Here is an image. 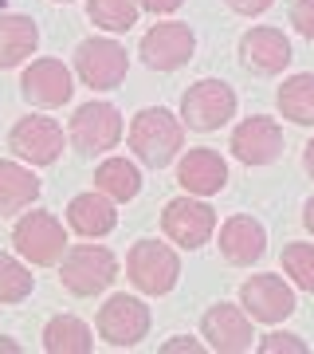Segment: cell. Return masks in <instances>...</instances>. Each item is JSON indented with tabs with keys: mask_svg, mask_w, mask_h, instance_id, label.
<instances>
[{
	"mask_svg": "<svg viewBox=\"0 0 314 354\" xmlns=\"http://www.w3.org/2000/svg\"><path fill=\"white\" fill-rule=\"evenodd\" d=\"M130 146H134V153L146 165L165 169L177 158V150L185 146V130L165 106H146L130 122Z\"/></svg>",
	"mask_w": 314,
	"mask_h": 354,
	"instance_id": "1",
	"label": "cell"
},
{
	"mask_svg": "<svg viewBox=\"0 0 314 354\" xmlns=\"http://www.w3.org/2000/svg\"><path fill=\"white\" fill-rule=\"evenodd\" d=\"M59 279L71 295H99V291H106L118 279V260L106 248H99V244H79V248L67 252Z\"/></svg>",
	"mask_w": 314,
	"mask_h": 354,
	"instance_id": "2",
	"label": "cell"
},
{
	"mask_svg": "<svg viewBox=\"0 0 314 354\" xmlns=\"http://www.w3.org/2000/svg\"><path fill=\"white\" fill-rule=\"evenodd\" d=\"M236 114V91L220 83V79H201V83H193L185 91V99H181V118H185V127L201 130H220Z\"/></svg>",
	"mask_w": 314,
	"mask_h": 354,
	"instance_id": "3",
	"label": "cell"
},
{
	"mask_svg": "<svg viewBox=\"0 0 314 354\" xmlns=\"http://www.w3.org/2000/svg\"><path fill=\"white\" fill-rule=\"evenodd\" d=\"M130 279H134V288L146 291V295H165V291H173L177 276H181V260L169 244L161 241H138L130 248Z\"/></svg>",
	"mask_w": 314,
	"mask_h": 354,
	"instance_id": "4",
	"label": "cell"
},
{
	"mask_svg": "<svg viewBox=\"0 0 314 354\" xmlns=\"http://www.w3.org/2000/svg\"><path fill=\"white\" fill-rule=\"evenodd\" d=\"M12 244L24 260L48 268V264H55V260H63V252H67V228H63L51 213H28V216L16 221Z\"/></svg>",
	"mask_w": 314,
	"mask_h": 354,
	"instance_id": "5",
	"label": "cell"
},
{
	"mask_svg": "<svg viewBox=\"0 0 314 354\" xmlns=\"http://www.w3.org/2000/svg\"><path fill=\"white\" fill-rule=\"evenodd\" d=\"M126 67H130V59H126V48L122 44H114V39H83L75 51V71L79 79L87 83V87L95 91H110V87H122L126 79Z\"/></svg>",
	"mask_w": 314,
	"mask_h": 354,
	"instance_id": "6",
	"label": "cell"
},
{
	"mask_svg": "<svg viewBox=\"0 0 314 354\" xmlns=\"http://www.w3.org/2000/svg\"><path fill=\"white\" fill-rule=\"evenodd\" d=\"M122 138V114L110 102H87L71 118V142L79 153H102L114 150Z\"/></svg>",
	"mask_w": 314,
	"mask_h": 354,
	"instance_id": "7",
	"label": "cell"
},
{
	"mask_svg": "<svg viewBox=\"0 0 314 354\" xmlns=\"http://www.w3.org/2000/svg\"><path fill=\"white\" fill-rule=\"evenodd\" d=\"M99 335L110 346H138L150 335V307L134 295H110L99 311Z\"/></svg>",
	"mask_w": 314,
	"mask_h": 354,
	"instance_id": "8",
	"label": "cell"
},
{
	"mask_svg": "<svg viewBox=\"0 0 314 354\" xmlns=\"http://www.w3.org/2000/svg\"><path fill=\"white\" fill-rule=\"evenodd\" d=\"M161 228H165V236L173 244H181V248H201L216 232V213L188 193V197H177V201L165 205Z\"/></svg>",
	"mask_w": 314,
	"mask_h": 354,
	"instance_id": "9",
	"label": "cell"
},
{
	"mask_svg": "<svg viewBox=\"0 0 314 354\" xmlns=\"http://www.w3.org/2000/svg\"><path fill=\"white\" fill-rule=\"evenodd\" d=\"M193 48H197V39H193V28L188 24H153L146 36H141V59L146 67L153 71H177V67H185L193 59Z\"/></svg>",
	"mask_w": 314,
	"mask_h": 354,
	"instance_id": "10",
	"label": "cell"
},
{
	"mask_svg": "<svg viewBox=\"0 0 314 354\" xmlns=\"http://www.w3.org/2000/svg\"><path fill=\"white\" fill-rule=\"evenodd\" d=\"M16 158H24L32 165H51L63 153V130L55 118H43V114H28L12 127V138H8Z\"/></svg>",
	"mask_w": 314,
	"mask_h": 354,
	"instance_id": "11",
	"label": "cell"
},
{
	"mask_svg": "<svg viewBox=\"0 0 314 354\" xmlns=\"http://www.w3.org/2000/svg\"><path fill=\"white\" fill-rule=\"evenodd\" d=\"M232 153H236L244 165H271L279 153H283V130H279V122L267 118V114L244 118V122L232 130Z\"/></svg>",
	"mask_w": 314,
	"mask_h": 354,
	"instance_id": "12",
	"label": "cell"
},
{
	"mask_svg": "<svg viewBox=\"0 0 314 354\" xmlns=\"http://www.w3.org/2000/svg\"><path fill=\"white\" fill-rule=\"evenodd\" d=\"M239 299H244V311L255 323H283L295 311V291L279 276H251L239 288Z\"/></svg>",
	"mask_w": 314,
	"mask_h": 354,
	"instance_id": "13",
	"label": "cell"
},
{
	"mask_svg": "<svg viewBox=\"0 0 314 354\" xmlns=\"http://www.w3.org/2000/svg\"><path fill=\"white\" fill-rule=\"evenodd\" d=\"M201 335L208 339V346L220 354H244L251 351V323L248 315L232 304H216L204 311L201 319Z\"/></svg>",
	"mask_w": 314,
	"mask_h": 354,
	"instance_id": "14",
	"label": "cell"
},
{
	"mask_svg": "<svg viewBox=\"0 0 314 354\" xmlns=\"http://www.w3.org/2000/svg\"><path fill=\"white\" fill-rule=\"evenodd\" d=\"M239 59L255 75H279L291 64V39L279 28H251L239 39Z\"/></svg>",
	"mask_w": 314,
	"mask_h": 354,
	"instance_id": "15",
	"label": "cell"
},
{
	"mask_svg": "<svg viewBox=\"0 0 314 354\" xmlns=\"http://www.w3.org/2000/svg\"><path fill=\"white\" fill-rule=\"evenodd\" d=\"M20 87H24V99L36 102V106H63V102L71 99L75 83H71L67 64H59V59H36L24 71Z\"/></svg>",
	"mask_w": 314,
	"mask_h": 354,
	"instance_id": "16",
	"label": "cell"
},
{
	"mask_svg": "<svg viewBox=\"0 0 314 354\" xmlns=\"http://www.w3.org/2000/svg\"><path fill=\"white\" fill-rule=\"evenodd\" d=\"M267 252V228L255 216H232L220 228V256L228 264L248 268Z\"/></svg>",
	"mask_w": 314,
	"mask_h": 354,
	"instance_id": "17",
	"label": "cell"
},
{
	"mask_svg": "<svg viewBox=\"0 0 314 354\" xmlns=\"http://www.w3.org/2000/svg\"><path fill=\"white\" fill-rule=\"evenodd\" d=\"M177 181L185 185L193 197H213L224 189L228 181V165L216 150H188L177 165Z\"/></svg>",
	"mask_w": 314,
	"mask_h": 354,
	"instance_id": "18",
	"label": "cell"
},
{
	"mask_svg": "<svg viewBox=\"0 0 314 354\" xmlns=\"http://www.w3.org/2000/svg\"><path fill=\"white\" fill-rule=\"evenodd\" d=\"M67 225L75 228L79 236H106L114 225H118V213H114V201L106 193H79L75 201L67 205Z\"/></svg>",
	"mask_w": 314,
	"mask_h": 354,
	"instance_id": "19",
	"label": "cell"
},
{
	"mask_svg": "<svg viewBox=\"0 0 314 354\" xmlns=\"http://www.w3.org/2000/svg\"><path fill=\"white\" fill-rule=\"evenodd\" d=\"M39 44V32H36V20H28L20 12H8L0 16V71L8 67H20L36 51Z\"/></svg>",
	"mask_w": 314,
	"mask_h": 354,
	"instance_id": "20",
	"label": "cell"
},
{
	"mask_svg": "<svg viewBox=\"0 0 314 354\" xmlns=\"http://www.w3.org/2000/svg\"><path fill=\"white\" fill-rule=\"evenodd\" d=\"M39 197V177L16 162H0V213H20Z\"/></svg>",
	"mask_w": 314,
	"mask_h": 354,
	"instance_id": "21",
	"label": "cell"
},
{
	"mask_svg": "<svg viewBox=\"0 0 314 354\" xmlns=\"http://www.w3.org/2000/svg\"><path fill=\"white\" fill-rule=\"evenodd\" d=\"M43 346L51 354H90L95 351V339H90V327L75 315H55L43 327Z\"/></svg>",
	"mask_w": 314,
	"mask_h": 354,
	"instance_id": "22",
	"label": "cell"
},
{
	"mask_svg": "<svg viewBox=\"0 0 314 354\" xmlns=\"http://www.w3.org/2000/svg\"><path fill=\"white\" fill-rule=\"evenodd\" d=\"M95 181H99V189L110 197V201H134L141 193V174L134 162H126V158H106V162L99 165V174H95Z\"/></svg>",
	"mask_w": 314,
	"mask_h": 354,
	"instance_id": "23",
	"label": "cell"
},
{
	"mask_svg": "<svg viewBox=\"0 0 314 354\" xmlns=\"http://www.w3.org/2000/svg\"><path fill=\"white\" fill-rule=\"evenodd\" d=\"M279 111H283V118L299 122V127H314V75L311 71L291 75L279 87Z\"/></svg>",
	"mask_w": 314,
	"mask_h": 354,
	"instance_id": "24",
	"label": "cell"
},
{
	"mask_svg": "<svg viewBox=\"0 0 314 354\" xmlns=\"http://www.w3.org/2000/svg\"><path fill=\"white\" fill-rule=\"evenodd\" d=\"M138 0H87V16L106 32H130L138 24Z\"/></svg>",
	"mask_w": 314,
	"mask_h": 354,
	"instance_id": "25",
	"label": "cell"
},
{
	"mask_svg": "<svg viewBox=\"0 0 314 354\" xmlns=\"http://www.w3.org/2000/svg\"><path fill=\"white\" fill-rule=\"evenodd\" d=\"M32 295V276L20 260L0 252V304H20Z\"/></svg>",
	"mask_w": 314,
	"mask_h": 354,
	"instance_id": "26",
	"label": "cell"
},
{
	"mask_svg": "<svg viewBox=\"0 0 314 354\" xmlns=\"http://www.w3.org/2000/svg\"><path fill=\"white\" fill-rule=\"evenodd\" d=\"M283 272H287L302 291H314V244L291 241L283 248Z\"/></svg>",
	"mask_w": 314,
	"mask_h": 354,
	"instance_id": "27",
	"label": "cell"
},
{
	"mask_svg": "<svg viewBox=\"0 0 314 354\" xmlns=\"http://www.w3.org/2000/svg\"><path fill=\"white\" fill-rule=\"evenodd\" d=\"M259 351L264 354H306V342H302L299 335H283V330H275V335H267V339L259 342Z\"/></svg>",
	"mask_w": 314,
	"mask_h": 354,
	"instance_id": "28",
	"label": "cell"
},
{
	"mask_svg": "<svg viewBox=\"0 0 314 354\" xmlns=\"http://www.w3.org/2000/svg\"><path fill=\"white\" fill-rule=\"evenodd\" d=\"M291 24L299 28V36L314 39V0H299L295 12H291Z\"/></svg>",
	"mask_w": 314,
	"mask_h": 354,
	"instance_id": "29",
	"label": "cell"
},
{
	"mask_svg": "<svg viewBox=\"0 0 314 354\" xmlns=\"http://www.w3.org/2000/svg\"><path fill=\"white\" fill-rule=\"evenodd\" d=\"M275 0H228V8L232 12H239V16H259V12H267Z\"/></svg>",
	"mask_w": 314,
	"mask_h": 354,
	"instance_id": "30",
	"label": "cell"
},
{
	"mask_svg": "<svg viewBox=\"0 0 314 354\" xmlns=\"http://www.w3.org/2000/svg\"><path fill=\"white\" fill-rule=\"evenodd\" d=\"M161 351H165V354H173V351H181V354H201L204 346H201L197 339H188V335H177V339H169V342H165Z\"/></svg>",
	"mask_w": 314,
	"mask_h": 354,
	"instance_id": "31",
	"label": "cell"
},
{
	"mask_svg": "<svg viewBox=\"0 0 314 354\" xmlns=\"http://www.w3.org/2000/svg\"><path fill=\"white\" fill-rule=\"evenodd\" d=\"M138 4L146 8V12H153V16H165V12H177L185 0H138Z\"/></svg>",
	"mask_w": 314,
	"mask_h": 354,
	"instance_id": "32",
	"label": "cell"
},
{
	"mask_svg": "<svg viewBox=\"0 0 314 354\" xmlns=\"http://www.w3.org/2000/svg\"><path fill=\"white\" fill-rule=\"evenodd\" d=\"M302 225H306V228L314 232V197H311L306 205H302Z\"/></svg>",
	"mask_w": 314,
	"mask_h": 354,
	"instance_id": "33",
	"label": "cell"
},
{
	"mask_svg": "<svg viewBox=\"0 0 314 354\" xmlns=\"http://www.w3.org/2000/svg\"><path fill=\"white\" fill-rule=\"evenodd\" d=\"M306 174H311V177H314V138H311V142H306Z\"/></svg>",
	"mask_w": 314,
	"mask_h": 354,
	"instance_id": "34",
	"label": "cell"
},
{
	"mask_svg": "<svg viewBox=\"0 0 314 354\" xmlns=\"http://www.w3.org/2000/svg\"><path fill=\"white\" fill-rule=\"evenodd\" d=\"M0 351H8V354H16V351H20V342H12V339H0Z\"/></svg>",
	"mask_w": 314,
	"mask_h": 354,
	"instance_id": "35",
	"label": "cell"
}]
</instances>
